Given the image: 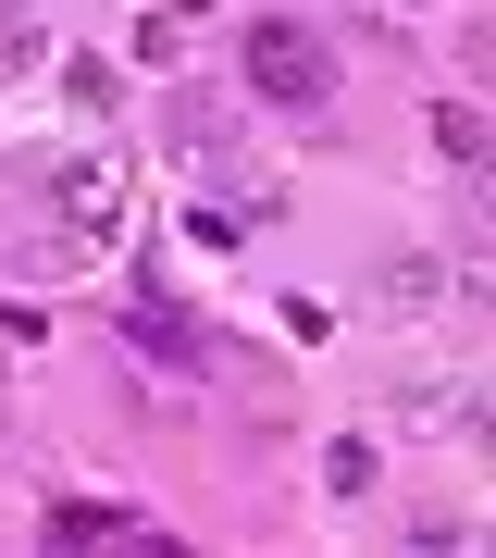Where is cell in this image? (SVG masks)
Returning a JSON list of instances; mask_svg holds the SVG:
<instances>
[{"label":"cell","instance_id":"obj_11","mask_svg":"<svg viewBox=\"0 0 496 558\" xmlns=\"http://www.w3.org/2000/svg\"><path fill=\"white\" fill-rule=\"evenodd\" d=\"M25 75H50V38L38 25H0V87H25Z\"/></svg>","mask_w":496,"mask_h":558},{"label":"cell","instance_id":"obj_6","mask_svg":"<svg viewBox=\"0 0 496 558\" xmlns=\"http://www.w3.org/2000/svg\"><path fill=\"white\" fill-rule=\"evenodd\" d=\"M397 422H410V435H484V398L422 373V385H397Z\"/></svg>","mask_w":496,"mask_h":558},{"label":"cell","instance_id":"obj_5","mask_svg":"<svg viewBox=\"0 0 496 558\" xmlns=\"http://www.w3.org/2000/svg\"><path fill=\"white\" fill-rule=\"evenodd\" d=\"M373 299H385L397 323H435V311L459 299V274H447L435 248H385V260H373Z\"/></svg>","mask_w":496,"mask_h":558},{"label":"cell","instance_id":"obj_7","mask_svg":"<svg viewBox=\"0 0 496 558\" xmlns=\"http://www.w3.org/2000/svg\"><path fill=\"white\" fill-rule=\"evenodd\" d=\"M50 546H149V521L99 509V497H50Z\"/></svg>","mask_w":496,"mask_h":558},{"label":"cell","instance_id":"obj_4","mask_svg":"<svg viewBox=\"0 0 496 558\" xmlns=\"http://www.w3.org/2000/svg\"><path fill=\"white\" fill-rule=\"evenodd\" d=\"M161 149L198 161V174H211V199L237 186V112H223V100H198V87H174V100H161Z\"/></svg>","mask_w":496,"mask_h":558},{"label":"cell","instance_id":"obj_13","mask_svg":"<svg viewBox=\"0 0 496 558\" xmlns=\"http://www.w3.org/2000/svg\"><path fill=\"white\" fill-rule=\"evenodd\" d=\"M472 534H484L472 509H410V546H472Z\"/></svg>","mask_w":496,"mask_h":558},{"label":"cell","instance_id":"obj_3","mask_svg":"<svg viewBox=\"0 0 496 558\" xmlns=\"http://www.w3.org/2000/svg\"><path fill=\"white\" fill-rule=\"evenodd\" d=\"M112 323H124V348H137V360H161V373H198V360H211V336L186 323V299H161V274H137V299H124Z\"/></svg>","mask_w":496,"mask_h":558},{"label":"cell","instance_id":"obj_9","mask_svg":"<svg viewBox=\"0 0 496 558\" xmlns=\"http://www.w3.org/2000/svg\"><path fill=\"white\" fill-rule=\"evenodd\" d=\"M373 472H385L373 435H336V447H323V497H373Z\"/></svg>","mask_w":496,"mask_h":558},{"label":"cell","instance_id":"obj_8","mask_svg":"<svg viewBox=\"0 0 496 558\" xmlns=\"http://www.w3.org/2000/svg\"><path fill=\"white\" fill-rule=\"evenodd\" d=\"M62 100H75L87 124H112V112H124V75H112L99 50H75V62H62Z\"/></svg>","mask_w":496,"mask_h":558},{"label":"cell","instance_id":"obj_2","mask_svg":"<svg viewBox=\"0 0 496 558\" xmlns=\"http://www.w3.org/2000/svg\"><path fill=\"white\" fill-rule=\"evenodd\" d=\"M50 199H62L50 274H75V260H87V248H112V223H124V161H112V149H75V161H50Z\"/></svg>","mask_w":496,"mask_h":558},{"label":"cell","instance_id":"obj_14","mask_svg":"<svg viewBox=\"0 0 496 558\" xmlns=\"http://www.w3.org/2000/svg\"><path fill=\"white\" fill-rule=\"evenodd\" d=\"M397 13H447V0H397Z\"/></svg>","mask_w":496,"mask_h":558},{"label":"cell","instance_id":"obj_1","mask_svg":"<svg viewBox=\"0 0 496 558\" xmlns=\"http://www.w3.org/2000/svg\"><path fill=\"white\" fill-rule=\"evenodd\" d=\"M249 100H274V112H323V100H336V50H323V25L249 13Z\"/></svg>","mask_w":496,"mask_h":558},{"label":"cell","instance_id":"obj_12","mask_svg":"<svg viewBox=\"0 0 496 558\" xmlns=\"http://www.w3.org/2000/svg\"><path fill=\"white\" fill-rule=\"evenodd\" d=\"M186 236H198V248H249V211H237V199H198Z\"/></svg>","mask_w":496,"mask_h":558},{"label":"cell","instance_id":"obj_10","mask_svg":"<svg viewBox=\"0 0 496 558\" xmlns=\"http://www.w3.org/2000/svg\"><path fill=\"white\" fill-rule=\"evenodd\" d=\"M435 149L472 174V161H484V112H472V100H435Z\"/></svg>","mask_w":496,"mask_h":558},{"label":"cell","instance_id":"obj_15","mask_svg":"<svg viewBox=\"0 0 496 558\" xmlns=\"http://www.w3.org/2000/svg\"><path fill=\"white\" fill-rule=\"evenodd\" d=\"M0 25H13V0H0Z\"/></svg>","mask_w":496,"mask_h":558}]
</instances>
